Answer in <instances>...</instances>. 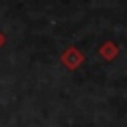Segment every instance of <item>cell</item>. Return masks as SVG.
<instances>
[{
	"label": "cell",
	"instance_id": "3957f363",
	"mask_svg": "<svg viewBox=\"0 0 127 127\" xmlns=\"http://www.w3.org/2000/svg\"><path fill=\"white\" fill-rule=\"evenodd\" d=\"M4 42H6V38H4V34H2V32H0V48H2V46H4Z\"/></svg>",
	"mask_w": 127,
	"mask_h": 127
},
{
	"label": "cell",
	"instance_id": "7a4b0ae2",
	"mask_svg": "<svg viewBox=\"0 0 127 127\" xmlns=\"http://www.w3.org/2000/svg\"><path fill=\"white\" fill-rule=\"evenodd\" d=\"M97 52H99V56H101L105 62H113V60L117 58V54H119V48H117L113 42H103Z\"/></svg>",
	"mask_w": 127,
	"mask_h": 127
},
{
	"label": "cell",
	"instance_id": "6da1fadb",
	"mask_svg": "<svg viewBox=\"0 0 127 127\" xmlns=\"http://www.w3.org/2000/svg\"><path fill=\"white\" fill-rule=\"evenodd\" d=\"M60 60H62V64L67 67V69H77L81 64H83V54L75 48V46H69V48H65L64 52H62V56H60Z\"/></svg>",
	"mask_w": 127,
	"mask_h": 127
}]
</instances>
